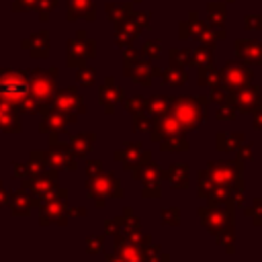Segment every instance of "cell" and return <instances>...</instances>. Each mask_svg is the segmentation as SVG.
Segmentation results:
<instances>
[{
  "instance_id": "obj_1",
  "label": "cell",
  "mask_w": 262,
  "mask_h": 262,
  "mask_svg": "<svg viewBox=\"0 0 262 262\" xmlns=\"http://www.w3.org/2000/svg\"><path fill=\"white\" fill-rule=\"evenodd\" d=\"M207 98L205 96H170V113L180 123L184 133L196 131L207 119Z\"/></svg>"
},
{
  "instance_id": "obj_2",
  "label": "cell",
  "mask_w": 262,
  "mask_h": 262,
  "mask_svg": "<svg viewBox=\"0 0 262 262\" xmlns=\"http://www.w3.org/2000/svg\"><path fill=\"white\" fill-rule=\"evenodd\" d=\"M86 190H88L90 199H94L98 209H102L106 205V199H123L125 196V190H123L119 178L115 174H108V172H100L96 176H90L86 180Z\"/></svg>"
},
{
  "instance_id": "obj_3",
  "label": "cell",
  "mask_w": 262,
  "mask_h": 262,
  "mask_svg": "<svg viewBox=\"0 0 262 262\" xmlns=\"http://www.w3.org/2000/svg\"><path fill=\"white\" fill-rule=\"evenodd\" d=\"M201 223L207 227V231L213 235L225 225H235V207L231 203V196L225 205H205L196 209Z\"/></svg>"
},
{
  "instance_id": "obj_4",
  "label": "cell",
  "mask_w": 262,
  "mask_h": 262,
  "mask_svg": "<svg viewBox=\"0 0 262 262\" xmlns=\"http://www.w3.org/2000/svg\"><path fill=\"white\" fill-rule=\"evenodd\" d=\"M242 168H244V164H239L235 160H219V162L207 164V172L213 178V182L219 186H229V188L244 186Z\"/></svg>"
},
{
  "instance_id": "obj_5",
  "label": "cell",
  "mask_w": 262,
  "mask_h": 262,
  "mask_svg": "<svg viewBox=\"0 0 262 262\" xmlns=\"http://www.w3.org/2000/svg\"><path fill=\"white\" fill-rule=\"evenodd\" d=\"M29 96V80L20 72H0V98L10 106H18Z\"/></svg>"
},
{
  "instance_id": "obj_6",
  "label": "cell",
  "mask_w": 262,
  "mask_h": 262,
  "mask_svg": "<svg viewBox=\"0 0 262 262\" xmlns=\"http://www.w3.org/2000/svg\"><path fill=\"white\" fill-rule=\"evenodd\" d=\"M113 160L121 162L125 172H135L141 164L151 160V149H145L141 141H127L121 149L113 154Z\"/></svg>"
},
{
  "instance_id": "obj_7",
  "label": "cell",
  "mask_w": 262,
  "mask_h": 262,
  "mask_svg": "<svg viewBox=\"0 0 262 262\" xmlns=\"http://www.w3.org/2000/svg\"><path fill=\"white\" fill-rule=\"evenodd\" d=\"M57 178H59V170L51 168L49 172H41L37 176H27L23 178V188L29 190L33 196H37L39 201H43L55 186H57Z\"/></svg>"
},
{
  "instance_id": "obj_8",
  "label": "cell",
  "mask_w": 262,
  "mask_h": 262,
  "mask_svg": "<svg viewBox=\"0 0 262 262\" xmlns=\"http://www.w3.org/2000/svg\"><path fill=\"white\" fill-rule=\"evenodd\" d=\"M219 74H221V86L227 92H235V90H239L252 82V70L237 63V61L225 63V68Z\"/></svg>"
},
{
  "instance_id": "obj_9",
  "label": "cell",
  "mask_w": 262,
  "mask_h": 262,
  "mask_svg": "<svg viewBox=\"0 0 262 262\" xmlns=\"http://www.w3.org/2000/svg\"><path fill=\"white\" fill-rule=\"evenodd\" d=\"M45 164L49 168H55V170L63 168V170H70V172H74L78 168L76 156H74L70 143H55V141H51L49 149L45 151Z\"/></svg>"
},
{
  "instance_id": "obj_10",
  "label": "cell",
  "mask_w": 262,
  "mask_h": 262,
  "mask_svg": "<svg viewBox=\"0 0 262 262\" xmlns=\"http://www.w3.org/2000/svg\"><path fill=\"white\" fill-rule=\"evenodd\" d=\"M39 223L49 225V223H68V199H49L39 205Z\"/></svg>"
},
{
  "instance_id": "obj_11",
  "label": "cell",
  "mask_w": 262,
  "mask_h": 262,
  "mask_svg": "<svg viewBox=\"0 0 262 262\" xmlns=\"http://www.w3.org/2000/svg\"><path fill=\"white\" fill-rule=\"evenodd\" d=\"M227 100L242 113H254L262 104V92H260V88L248 84L235 92H229Z\"/></svg>"
},
{
  "instance_id": "obj_12",
  "label": "cell",
  "mask_w": 262,
  "mask_h": 262,
  "mask_svg": "<svg viewBox=\"0 0 262 262\" xmlns=\"http://www.w3.org/2000/svg\"><path fill=\"white\" fill-rule=\"evenodd\" d=\"M53 108L55 111H59V113H63V115H68L70 117V121L74 123L78 117L76 115H80V113H84L86 111V106H84V100H82V96L74 90V88H68V90H61L57 96H55V102H53Z\"/></svg>"
},
{
  "instance_id": "obj_13",
  "label": "cell",
  "mask_w": 262,
  "mask_h": 262,
  "mask_svg": "<svg viewBox=\"0 0 262 262\" xmlns=\"http://www.w3.org/2000/svg\"><path fill=\"white\" fill-rule=\"evenodd\" d=\"M184 133V129L180 127V123L174 119V115L168 111L160 117H151V127H149V139L154 143H158L160 139L168 137V135H178Z\"/></svg>"
},
{
  "instance_id": "obj_14",
  "label": "cell",
  "mask_w": 262,
  "mask_h": 262,
  "mask_svg": "<svg viewBox=\"0 0 262 262\" xmlns=\"http://www.w3.org/2000/svg\"><path fill=\"white\" fill-rule=\"evenodd\" d=\"M162 178L168 180L170 188H174V190H186L190 186V180H188V164L186 162H172L162 172Z\"/></svg>"
},
{
  "instance_id": "obj_15",
  "label": "cell",
  "mask_w": 262,
  "mask_h": 262,
  "mask_svg": "<svg viewBox=\"0 0 262 262\" xmlns=\"http://www.w3.org/2000/svg\"><path fill=\"white\" fill-rule=\"evenodd\" d=\"M162 168L156 164V162H151V160H147L145 164H141L135 172H131L141 184H143V188H162L160 186V182H162Z\"/></svg>"
},
{
  "instance_id": "obj_16",
  "label": "cell",
  "mask_w": 262,
  "mask_h": 262,
  "mask_svg": "<svg viewBox=\"0 0 262 262\" xmlns=\"http://www.w3.org/2000/svg\"><path fill=\"white\" fill-rule=\"evenodd\" d=\"M115 254L121 256L125 262H145L143 260V246L137 242H131L123 235H115Z\"/></svg>"
},
{
  "instance_id": "obj_17",
  "label": "cell",
  "mask_w": 262,
  "mask_h": 262,
  "mask_svg": "<svg viewBox=\"0 0 262 262\" xmlns=\"http://www.w3.org/2000/svg\"><path fill=\"white\" fill-rule=\"evenodd\" d=\"M8 203H10V211H12V215H16V217H18V215H29L31 209H33L35 205H41V201L35 199V196H33L29 190H25V188L12 192L10 199H8Z\"/></svg>"
},
{
  "instance_id": "obj_18",
  "label": "cell",
  "mask_w": 262,
  "mask_h": 262,
  "mask_svg": "<svg viewBox=\"0 0 262 262\" xmlns=\"http://www.w3.org/2000/svg\"><path fill=\"white\" fill-rule=\"evenodd\" d=\"M125 74L131 76L137 84L149 86V84H151V78H154V76H160L162 72L156 70V68H151V66L145 63V61H135V63H131V66H125Z\"/></svg>"
},
{
  "instance_id": "obj_19",
  "label": "cell",
  "mask_w": 262,
  "mask_h": 262,
  "mask_svg": "<svg viewBox=\"0 0 262 262\" xmlns=\"http://www.w3.org/2000/svg\"><path fill=\"white\" fill-rule=\"evenodd\" d=\"M123 98H125V90H123L121 86H115V82L108 78V80L104 82V86L100 88V102H102L104 111H106V113H113L115 104H117L119 100H123Z\"/></svg>"
},
{
  "instance_id": "obj_20",
  "label": "cell",
  "mask_w": 262,
  "mask_h": 262,
  "mask_svg": "<svg viewBox=\"0 0 262 262\" xmlns=\"http://www.w3.org/2000/svg\"><path fill=\"white\" fill-rule=\"evenodd\" d=\"M235 53L242 61H248V63H260L262 61V45L256 41H237Z\"/></svg>"
},
{
  "instance_id": "obj_21",
  "label": "cell",
  "mask_w": 262,
  "mask_h": 262,
  "mask_svg": "<svg viewBox=\"0 0 262 262\" xmlns=\"http://www.w3.org/2000/svg\"><path fill=\"white\" fill-rule=\"evenodd\" d=\"M68 123H72L68 115H63V113H59V111H51V113L45 111V119L41 121L39 129H41L43 133H59V131L66 129Z\"/></svg>"
},
{
  "instance_id": "obj_22",
  "label": "cell",
  "mask_w": 262,
  "mask_h": 262,
  "mask_svg": "<svg viewBox=\"0 0 262 262\" xmlns=\"http://www.w3.org/2000/svg\"><path fill=\"white\" fill-rule=\"evenodd\" d=\"M94 141H96L94 133H76L70 137V147L76 158H86L90 149L94 147Z\"/></svg>"
},
{
  "instance_id": "obj_23",
  "label": "cell",
  "mask_w": 262,
  "mask_h": 262,
  "mask_svg": "<svg viewBox=\"0 0 262 262\" xmlns=\"http://www.w3.org/2000/svg\"><path fill=\"white\" fill-rule=\"evenodd\" d=\"M158 143H160V149H162V151H168V154H180V151H188V149H190V143H188V139L184 137V133L168 135V137L160 139Z\"/></svg>"
},
{
  "instance_id": "obj_24",
  "label": "cell",
  "mask_w": 262,
  "mask_h": 262,
  "mask_svg": "<svg viewBox=\"0 0 262 262\" xmlns=\"http://www.w3.org/2000/svg\"><path fill=\"white\" fill-rule=\"evenodd\" d=\"M239 143H244V133H225V131H219L215 135V147L219 151H235Z\"/></svg>"
},
{
  "instance_id": "obj_25",
  "label": "cell",
  "mask_w": 262,
  "mask_h": 262,
  "mask_svg": "<svg viewBox=\"0 0 262 262\" xmlns=\"http://www.w3.org/2000/svg\"><path fill=\"white\" fill-rule=\"evenodd\" d=\"M170 111V96H164V94H156L151 98H145V111L149 117H160L164 113Z\"/></svg>"
},
{
  "instance_id": "obj_26",
  "label": "cell",
  "mask_w": 262,
  "mask_h": 262,
  "mask_svg": "<svg viewBox=\"0 0 262 262\" xmlns=\"http://www.w3.org/2000/svg\"><path fill=\"white\" fill-rule=\"evenodd\" d=\"M0 131H6V133H18L20 131L18 117L6 104H0Z\"/></svg>"
},
{
  "instance_id": "obj_27",
  "label": "cell",
  "mask_w": 262,
  "mask_h": 262,
  "mask_svg": "<svg viewBox=\"0 0 262 262\" xmlns=\"http://www.w3.org/2000/svg\"><path fill=\"white\" fill-rule=\"evenodd\" d=\"M235 225H225V227H221L217 233H213V237L217 239V244L219 246H223V250L227 252V254H233L235 252V229H233Z\"/></svg>"
},
{
  "instance_id": "obj_28",
  "label": "cell",
  "mask_w": 262,
  "mask_h": 262,
  "mask_svg": "<svg viewBox=\"0 0 262 262\" xmlns=\"http://www.w3.org/2000/svg\"><path fill=\"white\" fill-rule=\"evenodd\" d=\"M45 151H31L29 156V162L25 164V176H37L45 170Z\"/></svg>"
},
{
  "instance_id": "obj_29",
  "label": "cell",
  "mask_w": 262,
  "mask_h": 262,
  "mask_svg": "<svg viewBox=\"0 0 262 262\" xmlns=\"http://www.w3.org/2000/svg\"><path fill=\"white\" fill-rule=\"evenodd\" d=\"M162 76V84H168V86H182L184 82H186V72L182 70V68H176V66H172V68H168L166 72H162L160 74Z\"/></svg>"
},
{
  "instance_id": "obj_30",
  "label": "cell",
  "mask_w": 262,
  "mask_h": 262,
  "mask_svg": "<svg viewBox=\"0 0 262 262\" xmlns=\"http://www.w3.org/2000/svg\"><path fill=\"white\" fill-rule=\"evenodd\" d=\"M143 260L145 262H170V254H164L160 244L149 242L147 246H143Z\"/></svg>"
},
{
  "instance_id": "obj_31",
  "label": "cell",
  "mask_w": 262,
  "mask_h": 262,
  "mask_svg": "<svg viewBox=\"0 0 262 262\" xmlns=\"http://www.w3.org/2000/svg\"><path fill=\"white\" fill-rule=\"evenodd\" d=\"M199 84L201 86H209V88L221 86V74L217 70H213L211 66L201 68V72H199Z\"/></svg>"
},
{
  "instance_id": "obj_32",
  "label": "cell",
  "mask_w": 262,
  "mask_h": 262,
  "mask_svg": "<svg viewBox=\"0 0 262 262\" xmlns=\"http://www.w3.org/2000/svg\"><path fill=\"white\" fill-rule=\"evenodd\" d=\"M231 196V188L229 186H219L215 184L213 190L207 194V205H225Z\"/></svg>"
},
{
  "instance_id": "obj_33",
  "label": "cell",
  "mask_w": 262,
  "mask_h": 262,
  "mask_svg": "<svg viewBox=\"0 0 262 262\" xmlns=\"http://www.w3.org/2000/svg\"><path fill=\"white\" fill-rule=\"evenodd\" d=\"M244 213L252 219V223H254L256 227H262V199H260V196L254 199L250 207H244Z\"/></svg>"
},
{
  "instance_id": "obj_34",
  "label": "cell",
  "mask_w": 262,
  "mask_h": 262,
  "mask_svg": "<svg viewBox=\"0 0 262 262\" xmlns=\"http://www.w3.org/2000/svg\"><path fill=\"white\" fill-rule=\"evenodd\" d=\"M215 117H217V121H233V119L237 117V108H235L229 100H225L223 104H219V106H217Z\"/></svg>"
},
{
  "instance_id": "obj_35",
  "label": "cell",
  "mask_w": 262,
  "mask_h": 262,
  "mask_svg": "<svg viewBox=\"0 0 262 262\" xmlns=\"http://www.w3.org/2000/svg\"><path fill=\"white\" fill-rule=\"evenodd\" d=\"M131 125H133V131L145 133V131H149V127H151V117H147L145 113H135V115L131 117Z\"/></svg>"
},
{
  "instance_id": "obj_36",
  "label": "cell",
  "mask_w": 262,
  "mask_h": 262,
  "mask_svg": "<svg viewBox=\"0 0 262 262\" xmlns=\"http://www.w3.org/2000/svg\"><path fill=\"white\" fill-rule=\"evenodd\" d=\"M213 186H215V182H213V178L209 176L207 168L201 170V172H199V196L207 199V194L213 190Z\"/></svg>"
},
{
  "instance_id": "obj_37",
  "label": "cell",
  "mask_w": 262,
  "mask_h": 262,
  "mask_svg": "<svg viewBox=\"0 0 262 262\" xmlns=\"http://www.w3.org/2000/svg\"><path fill=\"white\" fill-rule=\"evenodd\" d=\"M192 63L199 66V68H207L213 63V51L207 49V47H201L194 51V57H192Z\"/></svg>"
},
{
  "instance_id": "obj_38",
  "label": "cell",
  "mask_w": 262,
  "mask_h": 262,
  "mask_svg": "<svg viewBox=\"0 0 262 262\" xmlns=\"http://www.w3.org/2000/svg\"><path fill=\"white\" fill-rule=\"evenodd\" d=\"M160 213H162V223L172 225V227L180 225V209L178 207H166Z\"/></svg>"
},
{
  "instance_id": "obj_39",
  "label": "cell",
  "mask_w": 262,
  "mask_h": 262,
  "mask_svg": "<svg viewBox=\"0 0 262 262\" xmlns=\"http://www.w3.org/2000/svg\"><path fill=\"white\" fill-rule=\"evenodd\" d=\"M125 108L131 113V115H135V113H143L145 111V96H133V98H125Z\"/></svg>"
},
{
  "instance_id": "obj_40",
  "label": "cell",
  "mask_w": 262,
  "mask_h": 262,
  "mask_svg": "<svg viewBox=\"0 0 262 262\" xmlns=\"http://www.w3.org/2000/svg\"><path fill=\"white\" fill-rule=\"evenodd\" d=\"M252 147H254L252 143H239L237 149H235V162H239V164L250 162L254 158V149Z\"/></svg>"
},
{
  "instance_id": "obj_41",
  "label": "cell",
  "mask_w": 262,
  "mask_h": 262,
  "mask_svg": "<svg viewBox=\"0 0 262 262\" xmlns=\"http://www.w3.org/2000/svg\"><path fill=\"white\" fill-rule=\"evenodd\" d=\"M104 248V235H88L86 237V252L88 254H98Z\"/></svg>"
},
{
  "instance_id": "obj_42",
  "label": "cell",
  "mask_w": 262,
  "mask_h": 262,
  "mask_svg": "<svg viewBox=\"0 0 262 262\" xmlns=\"http://www.w3.org/2000/svg\"><path fill=\"white\" fill-rule=\"evenodd\" d=\"M190 53L186 51V49H182V51H178V49H172V53H170V59H172V66H176V68H182V66H186L188 61H190V57H188Z\"/></svg>"
},
{
  "instance_id": "obj_43",
  "label": "cell",
  "mask_w": 262,
  "mask_h": 262,
  "mask_svg": "<svg viewBox=\"0 0 262 262\" xmlns=\"http://www.w3.org/2000/svg\"><path fill=\"white\" fill-rule=\"evenodd\" d=\"M227 96H229V92H227L223 86H213V88H211V96H209V98H211L215 104H223V102L227 100Z\"/></svg>"
},
{
  "instance_id": "obj_44",
  "label": "cell",
  "mask_w": 262,
  "mask_h": 262,
  "mask_svg": "<svg viewBox=\"0 0 262 262\" xmlns=\"http://www.w3.org/2000/svg\"><path fill=\"white\" fill-rule=\"evenodd\" d=\"M119 231H121V219H119V217L104 221V235L115 237V235H119Z\"/></svg>"
},
{
  "instance_id": "obj_45",
  "label": "cell",
  "mask_w": 262,
  "mask_h": 262,
  "mask_svg": "<svg viewBox=\"0 0 262 262\" xmlns=\"http://www.w3.org/2000/svg\"><path fill=\"white\" fill-rule=\"evenodd\" d=\"M231 203L235 209H244L246 207V196H244V186L231 188Z\"/></svg>"
},
{
  "instance_id": "obj_46",
  "label": "cell",
  "mask_w": 262,
  "mask_h": 262,
  "mask_svg": "<svg viewBox=\"0 0 262 262\" xmlns=\"http://www.w3.org/2000/svg\"><path fill=\"white\" fill-rule=\"evenodd\" d=\"M100 172H102V162L100 160H88L86 162V174H88V178L90 176H96Z\"/></svg>"
},
{
  "instance_id": "obj_47",
  "label": "cell",
  "mask_w": 262,
  "mask_h": 262,
  "mask_svg": "<svg viewBox=\"0 0 262 262\" xmlns=\"http://www.w3.org/2000/svg\"><path fill=\"white\" fill-rule=\"evenodd\" d=\"M143 53H145L147 57H151V59H156V57L160 55V45H158L156 41H147V43L143 45Z\"/></svg>"
},
{
  "instance_id": "obj_48",
  "label": "cell",
  "mask_w": 262,
  "mask_h": 262,
  "mask_svg": "<svg viewBox=\"0 0 262 262\" xmlns=\"http://www.w3.org/2000/svg\"><path fill=\"white\" fill-rule=\"evenodd\" d=\"M78 80H80V84L90 86V84L94 82V72H92V70H84V72L78 74Z\"/></svg>"
},
{
  "instance_id": "obj_49",
  "label": "cell",
  "mask_w": 262,
  "mask_h": 262,
  "mask_svg": "<svg viewBox=\"0 0 262 262\" xmlns=\"http://www.w3.org/2000/svg\"><path fill=\"white\" fill-rule=\"evenodd\" d=\"M141 196L143 199H160L162 196V188H143Z\"/></svg>"
},
{
  "instance_id": "obj_50",
  "label": "cell",
  "mask_w": 262,
  "mask_h": 262,
  "mask_svg": "<svg viewBox=\"0 0 262 262\" xmlns=\"http://www.w3.org/2000/svg\"><path fill=\"white\" fill-rule=\"evenodd\" d=\"M86 209L84 207H68V217H84Z\"/></svg>"
},
{
  "instance_id": "obj_51",
  "label": "cell",
  "mask_w": 262,
  "mask_h": 262,
  "mask_svg": "<svg viewBox=\"0 0 262 262\" xmlns=\"http://www.w3.org/2000/svg\"><path fill=\"white\" fill-rule=\"evenodd\" d=\"M254 127L262 131V104H260V106L254 111Z\"/></svg>"
},
{
  "instance_id": "obj_52",
  "label": "cell",
  "mask_w": 262,
  "mask_h": 262,
  "mask_svg": "<svg viewBox=\"0 0 262 262\" xmlns=\"http://www.w3.org/2000/svg\"><path fill=\"white\" fill-rule=\"evenodd\" d=\"M12 172H14V176H20V178H25V164H20V162H14V166H12Z\"/></svg>"
},
{
  "instance_id": "obj_53",
  "label": "cell",
  "mask_w": 262,
  "mask_h": 262,
  "mask_svg": "<svg viewBox=\"0 0 262 262\" xmlns=\"http://www.w3.org/2000/svg\"><path fill=\"white\" fill-rule=\"evenodd\" d=\"M8 199H10V194L4 190V184H2V180H0V207L8 205Z\"/></svg>"
},
{
  "instance_id": "obj_54",
  "label": "cell",
  "mask_w": 262,
  "mask_h": 262,
  "mask_svg": "<svg viewBox=\"0 0 262 262\" xmlns=\"http://www.w3.org/2000/svg\"><path fill=\"white\" fill-rule=\"evenodd\" d=\"M104 262H125V260L113 252V254H104Z\"/></svg>"
}]
</instances>
